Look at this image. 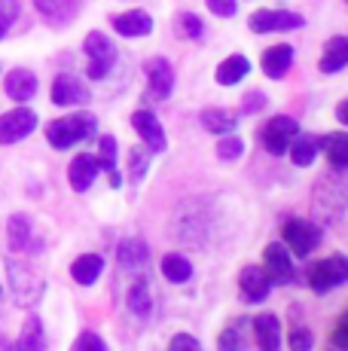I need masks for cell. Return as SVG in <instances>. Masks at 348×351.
Returning <instances> with one entry per match:
<instances>
[{
  "label": "cell",
  "instance_id": "cell-19",
  "mask_svg": "<svg viewBox=\"0 0 348 351\" xmlns=\"http://www.w3.org/2000/svg\"><path fill=\"white\" fill-rule=\"evenodd\" d=\"M263 73L266 77H272V80H281L287 71H290V64H293V49L287 43H278V46H272V49H266L263 52Z\"/></svg>",
  "mask_w": 348,
  "mask_h": 351
},
{
  "label": "cell",
  "instance_id": "cell-34",
  "mask_svg": "<svg viewBox=\"0 0 348 351\" xmlns=\"http://www.w3.org/2000/svg\"><path fill=\"white\" fill-rule=\"evenodd\" d=\"M290 159L297 162V165H312L314 156H318V141L312 138H303V134H297V141L290 144Z\"/></svg>",
  "mask_w": 348,
  "mask_h": 351
},
{
  "label": "cell",
  "instance_id": "cell-16",
  "mask_svg": "<svg viewBox=\"0 0 348 351\" xmlns=\"http://www.w3.org/2000/svg\"><path fill=\"white\" fill-rule=\"evenodd\" d=\"M79 3H83V0H34L40 16L49 25H68L79 12Z\"/></svg>",
  "mask_w": 348,
  "mask_h": 351
},
{
  "label": "cell",
  "instance_id": "cell-6",
  "mask_svg": "<svg viewBox=\"0 0 348 351\" xmlns=\"http://www.w3.org/2000/svg\"><path fill=\"white\" fill-rule=\"evenodd\" d=\"M299 134V123L290 117H272L269 123L263 125V147L272 153V156H284L287 150H290V144L297 141Z\"/></svg>",
  "mask_w": 348,
  "mask_h": 351
},
{
  "label": "cell",
  "instance_id": "cell-30",
  "mask_svg": "<svg viewBox=\"0 0 348 351\" xmlns=\"http://www.w3.org/2000/svg\"><path fill=\"white\" fill-rule=\"evenodd\" d=\"M129 308L138 318H147V315L153 312V296H150L147 281H135V285L129 287Z\"/></svg>",
  "mask_w": 348,
  "mask_h": 351
},
{
  "label": "cell",
  "instance_id": "cell-26",
  "mask_svg": "<svg viewBox=\"0 0 348 351\" xmlns=\"http://www.w3.org/2000/svg\"><path fill=\"white\" fill-rule=\"evenodd\" d=\"M199 123H202V128H208L211 134H229V132H236L238 117L229 110H214L211 107V110H202Z\"/></svg>",
  "mask_w": 348,
  "mask_h": 351
},
{
  "label": "cell",
  "instance_id": "cell-13",
  "mask_svg": "<svg viewBox=\"0 0 348 351\" xmlns=\"http://www.w3.org/2000/svg\"><path fill=\"white\" fill-rule=\"evenodd\" d=\"M147 71V80H150V95L156 101H165L174 89V73H171V64L165 58H150L144 64Z\"/></svg>",
  "mask_w": 348,
  "mask_h": 351
},
{
  "label": "cell",
  "instance_id": "cell-20",
  "mask_svg": "<svg viewBox=\"0 0 348 351\" xmlns=\"http://www.w3.org/2000/svg\"><path fill=\"white\" fill-rule=\"evenodd\" d=\"M113 28L123 37H147L153 31V19L144 10H132V12H123V16H113Z\"/></svg>",
  "mask_w": 348,
  "mask_h": 351
},
{
  "label": "cell",
  "instance_id": "cell-29",
  "mask_svg": "<svg viewBox=\"0 0 348 351\" xmlns=\"http://www.w3.org/2000/svg\"><path fill=\"white\" fill-rule=\"evenodd\" d=\"M162 275L171 281V285H184V281H190L192 266H190V260H186V256L169 254V256L162 260Z\"/></svg>",
  "mask_w": 348,
  "mask_h": 351
},
{
  "label": "cell",
  "instance_id": "cell-41",
  "mask_svg": "<svg viewBox=\"0 0 348 351\" xmlns=\"http://www.w3.org/2000/svg\"><path fill=\"white\" fill-rule=\"evenodd\" d=\"M290 346H293V348H312L309 330H293V333H290Z\"/></svg>",
  "mask_w": 348,
  "mask_h": 351
},
{
  "label": "cell",
  "instance_id": "cell-5",
  "mask_svg": "<svg viewBox=\"0 0 348 351\" xmlns=\"http://www.w3.org/2000/svg\"><path fill=\"white\" fill-rule=\"evenodd\" d=\"M348 278V260L345 256H327V260L314 263L309 269V287L314 293H330L333 287H339Z\"/></svg>",
  "mask_w": 348,
  "mask_h": 351
},
{
  "label": "cell",
  "instance_id": "cell-25",
  "mask_svg": "<svg viewBox=\"0 0 348 351\" xmlns=\"http://www.w3.org/2000/svg\"><path fill=\"white\" fill-rule=\"evenodd\" d=\"M318 147L324 150L327 162H330L336 171H343L348 165V138L345 134H327L324 141H318Z\"/></svg>",
  "mask_w": 348,
  "mask_h": 351
},
{
  "label": "cell",
  "instance_id": "cell-43",
  "mask_svg": "<svg viewBox=\"0 0 348 351\" xmlns=\"http://www.w3.org/2000/svg\"><path fill=\"white\" fill-rule=\"evenodd\" d=\"M336 117H339V123H345V119H348V110H345V101H343V104H339Z\"/></svg>",
  "mask_w": 348,
  "mask_h": 351
},
{
  "label": "cell",
  "instance_id": "cell-2",
  "mask_svg": "<svg viewBox=\"0 0 348 351\" xmlns=\"http://www.w3.org/2000/svg\"><path fill=\"white\" fill-rule=\"evenodd\" d=\"M6 281H10V293L18 306H37L40 296L46 290V281L43 275L37 272L31 263H22V260H6Z\"/></svg>",
  "mask_w": 348,
  "mask_h": 351
},
{
  "label": "cell",
  "instance_id": "cell-8",
  "mask_svg": "<svg viewBox=\"0 0 348 351\" xmlns=\"http://www.w3.org/2000/svg\"><path fill=\"white\" fill-rule=\"evenodd\" d=\"M37 128V113L31 107H16L6 117H0V144H16V141L28 138Z\"/></svg>",
  "mask_w": 348,
  "mask_h": 351
},
{
  "label": "cell",
  "instance_id": "cell-39",
  "mask_svg": "<svg viewBox=\"0 0 348 351\" xmlns=\"http://www.w3.org/2000/svg\"><path fill=\"white\" fill-rule=\"evenodd\" d=\"M171 348L174 351H196L199 348V342L196 339H192V336H186V333H180V336H174V339H171Z\"/></svg>",
  "mask_w": 348,
  "mask_h": 351
},
{
  "label": "cell",
  "instance_id": "cell-21",
  "mask_svg": "<svg viewBox=\"0 0 348 351\" xmlns=\"http://www.w3.org/2000/svg\"><path fill=\"white\" fill-rule=\"evenodd\" d=\"M101 272H104V260H101L98 254H83V256H77V260H73V266H71L73 281H77V285H83V287L95 285Z\"/></svg>",
  "mask_w": 348,
  "mask_h": 351
},
{
  "label": "cell",
  "instance_id": "cell-7",
  "mask_svg": "<svg viewBox=\"0 0 348 351\" xmlns=\"http://www.w3.org/2000/svg\"><path fill=\"white\" fill-rule=\"evenodd\" d=\"M284 245L290 247V254L309 256L314 247L321 245V226L312 220H287L284 223Z\"/></svg>",
  "mask_w": 348,
  "mask_h": 351
},
{
  "label": "cell",
  "instance_id": "cell-27",
  "mask_svg": "<svg viewBox=\"0 0 348 351\" xmlns=\"http://www.w3.org/2000/svg\"><path fill=\"white\" fill-rule=\"evenodd\" d=\"M98 165L107 171L110 186L123 184V178H119V171H116V138H113V134H104L101 144H98Z\"/></svg>",
  "mask_w": 348,
  "mask_h": 351
},
{
  "label": "cell",
  "instance_id": "cell-36",
  "mask_svg": "<svg viewBox=\"0 0 348 351\" xmlns=\"http://www.w3.org/2000/svg\"><path fill=\"white\" fill-rule=\"evenodd\" d=\"M242 153H245V144H242L238 138H232V132L217 144V156L226 159V162H236L238 156H242Z\"/></svg>",
  "mask_w": 348,
  "mask_h": 351
},
{
  "label": "cell",
  "instance_id": "cell-24",
  "mask_svg": "<svg viewBox=\"0 0 348 351\" xmlns=\"http://www.w3.org/2000/svg\"><path fill=\"white\" fill-rule=\"evenodd\" d=\"M119 263H123V269H129V272H138L140 266H144L147 260H150V251H147V245L140 239H125L123 245H119Z\"/></svg>",
  "mask_w": 348,
  "mask_h": 351
},
{
  "label": "cell",
  "instance_id": "cell-4",
  "mask_svg": "<svg viewBox=\"0 0 348 351\" xmlns=\"http://www.w3.org/2000/svg\"><path fill=\"white\" fill-rule=\"evenodd\" d=\"M86 58H89V67H86L89 80H104L116 64V46L101 31H92L86 37Z\"/></svg>",
  "mask_w": 348,
  "mask_h": 351
},
{
  "label": "cell",
  "instance_id": "cell-10",
  "mask_svg": "<svg viewBox=\"0 0 348 351\" xmlns=\"http://www.w3.org/2000/svg\"><path fill=\"white\" fill-rule=\"evenodd\" d=\"M89 86L83 80L71 77V73H62V77L52 80V101L58 107H79V104H89Z\"/></svg>",
  "mask_w": 348,
  "mask_h": 351
},
{
  "label": "cell",
  "instance_id": "cell-17",
  "mask_svg": "<svg viewBox=\"0 0 348 351\" xmlns=\"http://www.w3.org/2000/svg\"><path fill=\"white\" fill-rule=\"evenodd\" d=\"M3 89H6V95H10L12 101H18V104H22V101H31V95L37 92V77L31 71L16 67V71L6 73Z\"/></svg>",
  "mask_w": 348,
  "mask_h": 351
},
{
  "label": "cell",
  "instance_id": "cell-42",
  "mask_svg": "<svg viewBox=\"0 0 348 351\" xmlns=\"http://www.w3.org/2000/svg\"><path fill=\"white\" fill-rule=\"evenodd\" d=\"M263 95H247L245 98V113H257V110H263Z\"/></svg>",
  "mask_w": 348,
  "mask_h": 351
},
{
  "label": "cell",
  "instance_id": "cell-35",
  "mask_svg": "<svg viewBox=\"0 0 348 351\" xmlns=\"http://www.w3.org/2000/svg\"><path fill=\"white\" fill-rule=\"evenodd\" d=\"M217 342H220V348H245V321H232L220 333Z\"/></svg>",
  "mask_w": 348,
  "mask_h": 351
},
{
  "label": "cell",
  "instance_id": "cell-23",
  "mask_svg": "<svg viewBox=\"0 0 348 351\" xmlns=\"http://www.w3.org/2000/svg\"><path fill=\"white\" fill-rule=\"evenodd\" d=\"M253 339H257L260 348H278L281 342V324L275 315H260V318H253Z\"/></svg>",
  "mask_w": 348,
  "mask_h": 351
},
{
  "label": "cell",
  "instance_id": "cell-32",
  "mask_svg": "<svg viewBox=\"0 0 348 351\" xmlns=\"http://www.w3.org/2000/svg\"><path fill=\"white\" fill-rule=\"evenodd\" d=\"M150 159H153V153L147 150V147H132L129 150V180L132 184L144 180L147 168H150Z\"/></svg>",
  "mask_w": 348,
  "mask_h": 351
},
{
  "label": "cell",
  "instance_id": "cell-38",
  "mask_svg": "<svg viewBox=\"0 0 348 351\" xmlns=\"http://www.w3.org/2000/svg\"><path fill=\"white\" fill-rule=\"evenodd\" d=\"M208 10L220 19H229V16H236L238 6H236V0H208Z\"/></svg>",
  "mask_w": 348,
  "mask_h": 351
},
{
  "label": "cell",
  "instance_id": "cell-18",
  "mask_svg": "<svg viewBox=\"0 0 348 351\" xmlns=\"http://www.w3.org/2000/svg\"><path fill=\"white\" fill-rule=\"evenodd\" d=\"M31 235H34V223H31V217H25V214H12L10 223H6V245H10V251H16V254L28 251Z\"/></svg>",
  "mask_w": 348,
  "mask_h": 351
},
{
  "label": "cell",
  "instance_id": "cell-12",
  "mask_svg": "<svg viewBox=\"0 0 348 351\" xmlns=\"http://www.w3.org/2000/svg\"><path fill=\"white\" fill-rule=\"evenodd\" d=\"M266 275L272 285H290L297 269H293L290 251L284 245H269L266 247Z\"/></svg>",
  "mask_w": 348,
  "mask_h": 351
},
{
  "label": "cell",
  "instance_id": "cell-11",
  "mask_svg": "<svg viewBox=\"0 0 348 351\" xmlns=\"http://www.w3.org/2000/svg\"><path fill=\"white\" fill-rule=\"evenodd\" d=\"M132 125H135V132L140 134L144 147L153 153V156H156V153H165L169 141H165V132H162V125H159V119L153 117L150 110H138L135 117H132Z\"/></svg>",
  "mask_w": 348,
  "mask_h": 351
},
{
  "label": "cell",
  "instance_id": "cell-9",
  "mask_svg": "<svg viewBox=\"0 0 348 351\" xmlns=\"http://www.w3.org/2000/svg\"><path fill=\"white\" fill-rule=\"evenodd\" d=\"M306 19L297 16V12H287V10H257L251 16V31L257 34H272V31H293V28H303Z\"/></svg>",
  "mask_w": 348,
  "mask_h": 351
},
{
  "label": "cell",
  "instance_id": "cell-31",
  "mask_svg": "<svg viewBox=\"0 0 348 351\" xmlns=\"http://www.w3.org/2000/svg\"><path fill=\"white\" fill-rule=\"evenodd\" d=\"M43 346H46V339H43V324H40V318H34V315H31V318L25 321L22 333H18L16 348L28 351V348H43Z\"/></svg>",
  "mask_w": 348,
  "mask_h": 351
},
{
  "label": "cell",
  "instance_id": "cell-28",
  "mask_svg": "<svg viewBox=\"0 0 348 351\" xmlns=\"http://www.w3.org/2000/svg\"><path fill=\"white\" fill-rule=\"evenodd\" d=\"M247 71H251V62H247L245 56H229L223 64L217 67V83L220 86H236L238 80L247 77Z\"/></svg>",
  "mask_w": 348,
  "mask_h": 351
},
{
  "label": "cell",
  "instance_id": "cell-3",
  "mask_svg": "<svg viewBox=\"0 0 348 351\" xmlns=\"http://www.w3.org/2000/svg\"><path fill=\"white\" fill-rule=\"evenodd\" d=\"M98 128V119L92 113L79 110V113H71V117H62V119H52L49 128H46V141H49L55 150H68V147L79 144V141L92 138Z\"/></svg>",
  "mask_w": 348,
  "mask_h": 351
},
{
  "label": "cell",
  "instance_id": "cell-33",
  "mask_svg": "<svg viewBox=\"0 0 348 351\" xmlns=\"http://www.w3.org/2000/svg\"><path fill=\"white\" fill-rule=\"evenodd\" d=\"M174 34L186 37V40H202L205 25H202V19L192 16V12H180V16L174 19Z\"/></svg>",
  "mask_w": 348,
  "mask_h": 351
},
{
  "label": "cell",
  "instance_id": "cell-14",
  "mask_svg": "<svg viewBox=\"0 0 348 351\" xmlns=\"http://www.w3.org/2000/svg\"><path fill=\"white\" fill-rule=\"evenodd\" d=\"M238 287H242V296L247 302H263L266 296H269V275H266V269L260 266H247L242 269V275H238Z\"/></svg>",
  "mask_w": 348,
  "mask_h": 351
},
{
  "label": "cell",
  "instance_id": "cell-44",
  "mask_svg": "<svg viewBox=\"0 0 348 351\" xmlns=\"http://www.w3.org/2000/svg\"><path fill=\"white\" fill-rule=\"evenodd\" d=\"M3 31H6V25H3V22H0V37H3Z\"/></svg>",
  "mask_w": 348,
  "mask_h": 351
},
{
  "label": "cell",
  "instance_id": "cell-1",
  "mask_svg": "<svg viewBox=\"0 0 348 351\" xmlns=\"http://www.w3.org/2000/svg\"><path fill=\"white\" fill-rule=\"evenodd\" d=\"M345 208H348V190L339 178V171L333 168V174H327L324 180H318L312 195V214L318 223L333 226L345 217Z\"/></svg>",
  "mask_w": 348,
  "mask_h": 351
},
{
  "label": "cell",
  "instance_id": "cell-40",
  "mask_svg": "<svg viewBox=\"0 0 348 351\" xmlns=\"http://www.w3.org/2000/svg\"><path fill=\"white\" fill-rule=\"evenodd\" d=\"M12 19H16V0H0V22L10 28Z\"/></svg>",
  "mask_w": 348,
  "mask_h": 351
},
{
  "label": "cell",
  "instance_id": "cell-15",
  "mask_svg": "<svg viewBox=\"0 0 348 351\" xmlns=\"http://www.w3.org/2000/svg\"><path fill=\"white\" fill-rule=\"evenodd\" d=\"M98 171H101V165H98V159H95V156H89V153H79V156L71 162V168H68L71 186H73V190H77V193H86L92 184H95Z\"/></svg>",
  "mask_w": 348,
  "mask_h": 351
},
{
  "label": "cell",
  "instance_id": "cell-37",
  "mask_svg": "<svg viewBox=\"0 0 348 351\" xmlns=\"http://www.w3.org/2000/svg\"><path fill=\"white\" fill-rule=\"evenodd\" d=\"M73 348H83V351H104V339L101 336H95V333H79L77 336V342H73Z\"/></svg>",
  "mask_w": 348,
  "mask_h": 351
},
{
  "label": "cell",
  "instance_id": "cell-22",
  "mask_svg": "<svg viewBox=\"0 0 348 351\" xmlns=\"http://www.w3.org/2000/svg\"><path fill=\"white\" fill-rule=\"evenodd\" d=\"M345 64H348V40L345 37H333L330 43L324 46V56H321L318 67L324 73H336V71H343Z\"/></svg>",
  "mask_w": 348,
  "mask_h": 351
}]
</instances>
